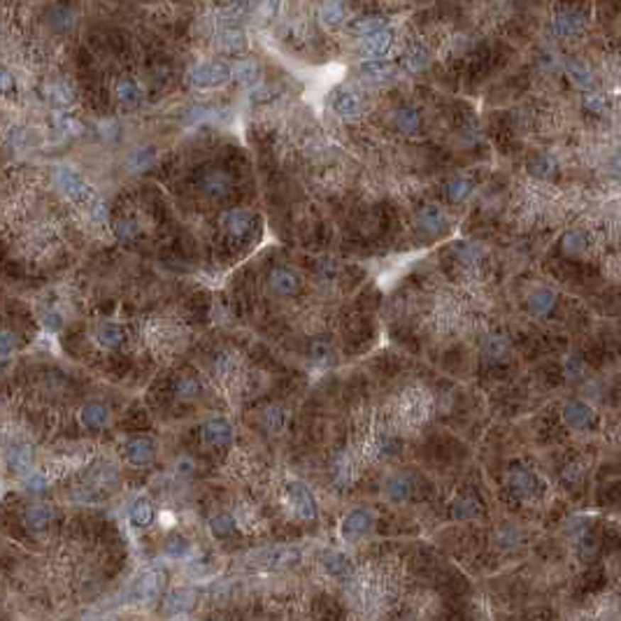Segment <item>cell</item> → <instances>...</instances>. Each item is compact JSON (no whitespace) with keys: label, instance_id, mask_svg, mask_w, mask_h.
I'll return each instance as SVG.
<instances>
[{"label":"cell","instance_id":"27","mask_svg":"<svg viewBox=\"0 0 621 621\" xmlns=\"http://www.w3.org/2000/svg\"><path fill=\"white\" fill-rule=\"evenodd\" d=\"M324 568L333 577H347L351 573V561L342 551H329L324 556Z\"/></svg>","mask_w":621,"mask_h":621},{"label":"cell","instance_id":"49","mask_svg":"<svg viewBox=\"0 0 621 621\" xmlns=\"http://www.w3.org/2000/svg\"><path fill=\"white\" fill-rule=\"evenodd\" d=\"M16 349V338L10 331H0V358H7Z\"/></svg>","mask_w":621,"mask_h":621},{"label":"cell","instance_id":"10","mask_svg":"<svg viewBox=\"0 0 621 621\" xmlns=\"http://www.w3.org/2000/svg\"><path fill=\"white\" fill-rule=\"evenodd\" d=\"M107 419H110V410H107L100 400H91L79 410V422L87 431H100Z\"/></svg>","mask_w":621,"mask_h":621},{"label":"cell","instance_id":"38","mask_svg":"<svg viewBox=\"0 0 621 621\" xmlns=\"http://www.w3.org/2000/svg\"><path fill=\"white\" fill-rule=\"evenodd\" d=\"M209 528H212V533L216 535V538H226V535L233 533L235 522L229 512H219V515H214L212 519H209Z\"/></svg>","mask_w":621,"mask_h":621},{"label":"cell","instance_id":"45","mask_svg":"<svg viewBox=\"0 0 621 621\" xmlns=\"http://www.w3.org/2000/svg\"><path fill=\"white\" fill-rule=\"evenodd\" d=\"M75 26V14L70 12V10H56V14H54V28L58 31V33H68L70 28Z\"/></svg>","mask_w":621,"mask_h":621},{"label":"cell","instance_id":"40","mask_svg":"<svg viewBox=\"0 0 621 621\" xmlns=\"http://www.w3.org/2000/svg\"><path fill=\"white\" fill-rule=\"evenodd\" d=\"M510 484H512V489H515L517 493H531L533 491L531 475L524 473V470H515V473L510 475Z\"/></svg>","mask_w":621,"mask_h":621},{"label":"cell","instance_id":"21","mask_svg":"<svg viewBox=\"0 0 621 621\" xmlns=\"http://www.w3.org/2000/svg\"><path fill=\"white\" fill-rule=\"evenodd\" d=\"M114 94H116V100H119L123 107H136L140 100H142L140 84L136 79H131V77H123V79L116 82Z\"/></svg>","mask_w":621,"mask_h":621},{"label":"cell","instance_id":"26","mask_svg":"<svg viewBox=\"0 0 621 621\" xmlns=\"http://www.w3.org/2000/svg\"><path fill=\"white\" fill-rule=\"evenodd\" d=\"M258 63L251 61V58H242V61H238L233 65V77L238 79L242 87H254V84L258 82Z\"/></svg>","mask_w":621,"mask_h":621},{"label":"cell","instance_id":"39","mask_svg":"<svg viewBox=\"0 0 621 621\" xmlns=\"http://www.w3.org/2000/svg\"><path fill=\"white\" fill-rule=\"evenodd\" d=\"M387 493H389V498L391 500H405L407 498V493H410V482H407V477H391V480L387 482Z\"/></svg>","mask_w":621,"mask_h":621},{"label":"cell","instance_id":"5","mask_svg":"<svg viewBox=\"0 0 621 621\" xmlns=\"http://www.w3.org/2000/svg\"><path fill=\"white\" fill-rule=\"evenodd\" d=\"M287 502L293 510V515L300 519H314L317 517V502L312 498V491L303 482H291L287 486Z\"/></svg>","mask_w":621,"mask_h":621},{"label":"cell","instance_id":"35","mask_svg":"<svg viewBox=\"0 0 621 621\" xmlns=\"http://www.w3.org/2000/svg\"><path fill=\"white\" fill-rule=\"evenodd\" d=\"M154 158H156V152H154V149H149V147H140V149H136V152H133V154L128 156V167H131V170H136V172L147 170V167L154 163Z\"/></svg>","mask_w":621,"mask_h":621},{"label":"cell","instance_id":"37","mask_svg":"<svg viewBox=\"0 0 621 621\" xmlns=\"http://www.w3.org/2000/svg\"><path fill=\"white\" fill-rule=\"evenodd\" d=\"M393 123H396V128L402 133H414L419 128V123H422V119H419L417 110H398L396 116H393Z\"/></svg>","mask_w":621,"mask_h":621},{"label":"cell","instance_id":"54","mask_svg":"<svg viewBox=\"0 0 621 621\" xmlns=\"http://www.w3.org/2000/svg\"><path fill=\"white\" fill-rule=\"evenodd\" d=\"M610 172L615 175V177H621V152H617L615 158L610 161Z\"/></svg>","mask_w":621,"mask_h":621},{"label":"cell","instance_id":"6","mask_svg":"<svg viewBox=\"0 0 621 621\" xmlns=\"http://www.w3.org/2000/svg\"><path fill=\"white\" fill-rule=\"evenodd\" d=\"M200 438H203V442L207 444V447H214V449L229 447L231 440H233V428L221 417L207 419V422L200 426Z\"/></svg>","mask_w":621,"mask_h":621},{"label":"cell","instance_id":"7","mask_svg":"<svg viewBox=\"0 0 621 621\" xmlns=\"http://www.w3.org/2000/svg\"><path fill=\"white\" fill-rule=\"evenodd\" d=\"M373 526V515L368 510H354L342 519L340 524V535L345 538L347 542H356L361 540L363 535L370 531Z\"/></svg>","mask_w":621,"mask_h":621},{"label":"cell","instance_id":"42","mask_svg":"<svg viewBox=\"0 0 621 621\" xmlns=\"http://www.w3.org/2000/svg\"><path fill=\"white\" fill-rule=\"evenodd\" d=\"M531 172L535 175V177H547V175H551L554 172V161L551 158L547 156V154H540V156H535L533 158V163H531Z\"/></svg>","mask_w":621,"mask_h":621},{"label":"cell","instance_id":"47","mask_svg":"<svg viewBox=\"0 0 621 621\" xmlns=\"http://www.w3.org/2000/svg\"><path fill=\"white\" fill-rule=\"evenodd\" d=\"M277 7H280V0H261V5H258V21L261 23L270 21L277 14Z\"/></svg>","mask_w":621,"mask_h":621},{"label":"cell","instance_id":"25","mask_svg":"<svg viewBox=\"0 0 621 621\" xmlns=\"http://www.w3.org/2000/svg\"><path fill=\"white\" fill-rule=\"evenodd\" d=\"M247 47V38L240 28H224L219 35V49L224 54H240Z\"/></svg>","mask_w":621,"mask_h":621},{"label":"cell","instance_id":"14","mask_svg":"<svg viewBox=\"0 0 621 621\" xmlns=\"http://www.w3.org/2000/svg\"><path fill=\"white\" fill-rule=\"evenodd\" d=\"M333 112L342 116V119H356V116H361V112H363V103H361V98L356 94H351V91H342V94L333 98Z\"/></svg>","mask_w":621,"mask_h":621},{"label":"cell","instance_id":"2","mask_svg":"<svg viewBox=\"0 0 621 621\" xmlns=\"http://www.w3.org/2000/svg\"><path fill=\"white\" fill-rule=\"evenodd\" d=\"M189 79L196 89H216L233 79V68L224 61H200L191 68Z\"/></svg>","mask_w":621,"mask_h":621},{"label":"cell","instance_id":"41","mask_svg":"<svg viewBox=\"0 0 621 621\" xmlns=\"http://www.w3.org/2000/svg\"><path fill=\"white\" fill-rule=\"evenodd\" d=\"M564 249L568 254H580L584 249V233L582 231H568L564 235Z\"/></svg>","mask_w":621,"mask_h":621},{"label":"cell","instance_id":"34","mask_svg":"<svg viewBox=\"0 0 621 621\" xmlns=\"http://www.w3.org/2000/svg\"><path fill=\"white\" fill-rule=\"evenodd\" d=\"M382 28H387V19H382V16H363V19L351 23V31H354L356 35H361V38H368V35H373V33H380Z\"/></svg>","mask_w":621,"mask_h":621},{"label":"cell","instance_id":"11","mask_svg":"<svg viewBox=\"0 0 621 621\" xmlns=\"http://www.w3.org/2000/svg\"><path fill=\"white\" fill-rule=\"evenodd\" d=\"M268 282H270V289L277 293V296H293L300 287L298 275L289 270V268H275L270 277H268Z\"/></svg>","mask_w":621,"mask_h":621},{"label":"cell","instance_id":"44","mask_svg":"<svg viewBox=\"0 0 621 621\" xmlns=\"http://www.w3.org/2000/svg\"><path fill=\"white\" fill-rule=\"evenodd\" d=\"M468 194H470V180H466V177L451 180V184H449V198L454 200V203L463 200Z\"/></svg>","mask_w":621,"mask_h":621},{"label":"cell","instance_id":"18","mask_svg":"<svg viewBox=\"0 0 621 621\" xmlns=\"http://www.w3.org/2000/svg\"><path fill=\"white\" fill-rule=\"evenodd\" d=\"M582 28H584V16L580 12L568 10V12H561L556 19H554V31L564 38L577 35V33H582Z\"/></svg>","mask_w":621,"mask_h":621},{"label":"cell","instance_id":"3","mask_svg":"<svg viewBox=\"0 0 621 621\" xmlns=\"http://www.w3.org/2000/svg\"><path fill=\"white\" fill-rule=\"evenodd\" d=\"M300 561V551L293 547H273V549H263L256 551L251 556V564L258 568H268V570H280V568H291Z\"/></svg>","mask_w":621,"mask_h":621},{"label":"cell","instance_id":"46","mask_svg":"<svg viewBox=\"0 0 621 621\" xmlns=\"http://www.w3.org/2000/svg\"><path fill=\"white\" fill-rule=\"evenodd\" d=\"M114 233L119 235L121 240H133V238H138L140 229H138V224H136V221H131V219H121V221H116V224H114Z\"/></svg>","mask_w":621,"mask_h":621},{"label":"cell","instance_id":"20","mask_svg":"<svg viewBox=\"0 0 621 621\" xmlns=\"http://www.w3.org/2000/svg\"><path fill=\"white\" fill-rule=\"evenodd\" d=\"M554 305H556V293H554L551 289L542 287V289H535L531 296H528V309H531L533 314L538 317H544L549 314Z\"/></svg>","mask_w":621,"mask_h":621},{"label":"cell","instance_id":"23","mask_svg":"<svg viewBox=\"0 0 621 621\" xmlns=\"http://www.w3.org/2000/svg\"><path fill=\"white\" fill-rule=\"evenodd\" d=\"M131 524L138 526V528H147L154 524V502L149 498H138L136 502L131 505Z\"/></svg>","mask_w":621,"mask_h":621},{"label":"cell","instance_id":"48","mask_svg":"<svg viewBox=\"0 0 621 621\" xmlns=\"http://www.w3.org/2000/svg\"><path fill=\"white\" fill-rule=\"evenodd\" d=\"M486 351H489L491 356H500L507 351V340L502 338V335H491L489 340H486Z\"/></svg>","mask_w":621,"mask_h":621},{"label":"cell","instance_id":"32","mask_svg":"<svg viewBox=\"0 0 621 621\" xmlns=\"http://www.w3.org/2000/svg\"><path fill=\"white\" fill-rule=\"evenodd\" d=\"M363 75L375 84H384V82L393 79V68L389 63H382V61H366Z\"/></svg>","mask_w":621,"mask_h":621},{"label":"cell","instance_id":"36","mask_svg":"<svg viewBox=\"0 0 621 621\" xmlns=\"http://www.w3.org/2000/svg\"><path fill=\"white\" fill-rule=\"evenodd\" d=\"M54 126H56V131L61 133V136H65V138L82 136V133H84L82 121H77L75 116H68V114H58L54 119Z\"/></svg>","mask_w":621,"mask_h":621},{"label":"cell","instance_id":"9","mask_svg":"<svg viewBox=\"0 0 621 621\" xmlns=\"http://www.w3.org/2000/svg\"><path fill=\"white\" fill-rule=\"evenodd\" d=\"M33 461H35V454H33V447L26 442H16L7 449V468L16 475L28 473Z\"/></svg>","mask_w":621,"mask_h":621},{"label":"cell","instance_id":"43","mask_svg":"<svg viewBox=\"0 0 621 621\" xmlns=\"http://www.w3.org/2000/svg\"><path fill=\"white\" fill-rule=\"evenodd\" d=\"M189 554V542L184 538H170L165 542V556L170 559H184Z\"/></svg>","mask_w":621,"mask_h":621},{"label":"cell","instance_id":"30","mask_svg":"<svg viewBox=\"0 0 621 621\" xmlns=\"http://www.w3.org/2000/svg\"><path fill=\"white\" fill-rule=\"evenodd\" d=\"M200 391H203V387H200V382L196 380V377L187 375V377H180V380L175 382V396H177V400L191 402L200 396Z\"/></svg>","mask_w":621,"mask_h":621},{"label":"cell","instance_id":"51","mask_svg":"<svg viewBox=\"0 0 621 621\" xmlns=\"http://www.w3.org/2000/svg\"><path fill=\"white\" fill-rule=\"evenodd\" d=\"M45 486H47V480H45V475H42V473H33L26 480V489L33 491V493L45 491Z\"/></svg>","mask_w":621,"mask_h":621},{"label":"cell","instance_id":"19","mask_svg":"<svg viewBox=\"0 0 621 621\" xmlns=\"http://www.w3.org/2000/svg\"><path fill=\"white\" fill-rule=\"evenodd\" d=\"M221 224L226 226V231H229L231 235L242 238L251 226V214L247 212V209H229V212H224Z\"/></svg>","mask_w":621,"mask_h":621},{"label":"cell","instance_id":"15","mask_svg":"<svg viewBox=\"0 0 621 621\" xmlns=\"http://www.w3.org/2000/svg\"><path fill=\"white\" fill-rule=\"evenodd\" d=\"M564 419L573 428H586L593 422V410L582 400H570L564 407Z\"/></svg>","mask_w":621,"mask_h":621},{"label":"cell","instance_id":"29","mask_svg":"<svg viewBox=\"0 0 621 621\" xmlns=\"http://www.w3.org/2000/svg\"><path fill=\"white\" fill-rule=\"evenodd\" d=\"M226 189H229V177H226L221 170H209L205 177H203V191H205V196L219 198V196L226 194Z\"/></svg>","mask_w":621,"mask_h":621},{"label":"cell","instance_id":"50","mask_svg":"<svg viewBox=\"0 0 621 621\" xmlns=\"http://www.w3.org/2000/svg\"><path fill=\"white\" fill-rule=\"evenodd\" d=\"M584 107L589 112H603L605 110V98L600 94H586L584 96Z\"/></svg>","mask_w":621,"mask_h":621},{"label":"cell","instance_id":"33","mask_svg":"<svg viewBox=\"0 0 621 621\" xmlns=\"http://www.w3.org/2000/svg\"><path fill=\"white\" fill-rule=\"evenodd\" d=\"M566 75H568V79L573 82L577 89H589L591 84H593L591 70L586 68V65H582V63H568L566 65Z\"/></svg>","mask_w":621,"mask_h":621},{"label":"cell","instance_id":"4","mask_svg":"<svg viewBox=\"0 0 621 621\" xmlns=\"http://www.w3.org/2000/svg\"><path fill=\"white\" fill-rule=\"evenodd\" d=\"M163 584H165V575L161 570H147L142 573L136 584L131 589V600L133 603H152L158 598V593L163 591Z\"/></svg>","mask_w":621,"mask_h":621},{"label":"cell","instance_id":"31","mask_svg":"<svg viewBox=\"0 0 621 621\" xmlns=\"http://www.w3.org/2000/svg\"><path fill=\"white\" fill-rule=\"evenodd\" d=\"M428 61H431V54H428V49L424 45H412V47L407 49L405 58H402V63H405V68L410 72L424 70L426 65H428Z\"/></svg>","mask_w":621,"mask_h":621},{"label":"cell","instance_id":"1","mask_svg":"<svg viewBox=\"0 0 621 621\" xmlns=\"http://www.w3.org/2000/svg\"><path fill=\"white\" fill-rule=\"evenodd\" d=\"M54 180H56V184H58V189H61L63 194L72 200V203H77V205H82V207H87V209H89V214H91V212H96L98 207H103V205H105L103 200L98 198V194L94 191V187H91V184H89L87 180H84L77 170H72V167H68V165H58L56 170H54Z\"/></svg>","mask_w":621,"mask_h":621},{"label":"cell","instance_id":"52","mask_svg":"<svg viewBox=\"0 0 621 621\" xmlns=\"http://www.w3.org/2000/svg\"><path fill=\"white\" fill-rule=\"evenodd\" d=\"M461 256H463V261H468V263H473V261H477V258H480V247H475V245H461Z\"/></svg>","mask_w":621,"mask_h":621},{"label":"cell","instance_id":"16","mask_svg":"<svg viewBox=\"0 0 621 621\" xmlns=\"http://www.w3.org/2000/svg\"><path fill=\"white\" fill-rule=\"evenodd\" d=\"M45 98L49 100V105L52 107H68V105H72V100H75V94H72V89H70V84L68 82H63V79H54V82H49V84H45Z\"/></svg>","mask_w":621,"mask_h":621},{"label":"cell","instance_id":"13","mask_svg":"<svg viewBox=\"0 0 621 621\" xmlns=\"http://www.w3.org/2000/svg\"><path fill=\"white\" fill-rule=\"evenodd\" d=\"M126 458H128L131 466H147L154 461V442L147 438H136L131 442H126Z\"/></svg>","mask_w":621,"mask_h":621},{"label":"cell","instance_id":"17","mask_svg":"<svg viewBox=\"0 0 621 621\" xmlns=\"http://www.w3.org/2000/svg\"><path fill=\"white\" fill-rule=\"evenodd\" d=\"M56 512L52 505H31L26 510V517H23V522H26V526L31 528V531H45V528H49V524L54 522Z\"/></svg>","mask_w":621,"mask_h":621},{"label":"cell","instance_id":"28","mask_svg":"<svg viewBox=\"0 0 621 621\" xmlns=\"http://www.w3.org/2000/svg\"><path fill=\"white\" fill-rule=\"evenodd\" d=\"M319 16H322L326 26L335 28L345 21V7H342L340 0H324V5L319 7Z\"/></svg>","mask_w":621,"mask_h":621},{"label":"cell","instance_id":"8","mask_svg":"<svg viewBox=\"0 0 621 621\" xmlns=\"http://www.w3.org/2000/svg\"><path fill=\"white\" fill-rule=\"evenodd\" d=\"M393 47V33L389 28H382L380 33H373L363 40L361 45V54L366 61H380L382 56H387Z\"/></svg>","mask_w":621,"mask_h":621},{"label":"cell","instance_id":"53","mask_svg":"<svg viewBox=\"0 0 621 621\" xmlns=\"http://www.w3.org/2000/svg\"><path fill=\"white\" fill-rule=\"evenodd\" d=\"M14 89V77L7 70H0V94H10Z\"/></svg>","mask_w":621,"mask_h":621},{"label":"cell","instance_id":"12","mask_svg":"<svg viewBox=\"0 0 621 621\" xmlns=\"http://www.w3.org/2000/svg\"><path fill=\"white\" fill-rule=\"evenodd\" d=\"M196 605V591L194 589H175L165 595L163 612L165 615H184Z\"/></svg>","mask_w":621,"mask_h":621},{"label":"cell","instance_id":"24","mask_svg":"<svg viewBox=\"0 0 621 621\" xmlns=\"http://www.w3.org/2000/svg\"><path fill=\"white\" fill-rule=\"evenodd\" d=\"M96 340L100 342V347H105V349H116L123 342V329L119 324H114V322H105V324H100L98 326V331H96Z\"/></svg>","mask_w":621,"mask_h":621},{"label":"cell","instance_id":"22","mask_svg":"<svg viewBox=\"0 0 621 621\" xmlns=\"http://www.w3.org/2000/svg\"><path fill=\"white\" fill-rule=\"evenodd\" d=\"M417 221L426 233H440V231H444V226H447V216L442 214L440 207L428 205V207L422 209V212H419Z\"/></svg>","mask_w":621,"mask_h":621}]
</instances>
